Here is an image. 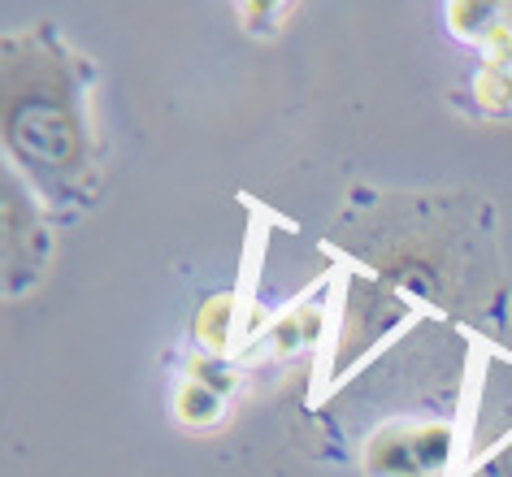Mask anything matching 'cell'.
<instances>
[{"mask_svg": "<svg viewBox=\"0 0 512 477\" xmlns=\"http://www.w3.org/2000/svg\"><path fill=\"white\" fill-rule=\"evenodd\" d=\"M96 70L48 22L5 40L0 131L9 165L40 200L92 204L100 196V126Z\"/></svg>", "mask_w": 512, "mask_h": 477, "instance_id": "obj_1", "label": "cell"}, {"mask_svg": "<svg viewBox=\"0 0 512 477\" xmlns=\"http://www.w3.org/2000/svg\"><path fill=\"white\" fill-rule=\"evenodd\" d=\"M57 256L53 209L40 204L31 183H18L14 170H5V295H31L48 278Z\"/></svg>", "mask_w": 512, "mask_h": 477, "instance_id": "obj_2", "label": "cell"}, {"mask_svg": "<svg viewBox=\"0 0 512 477\" xmlns=\"http://www.w3.org/2000/svg\"><path fill=\"white\" fill-rule=\"evenodd\" d=\"M456 456L452 421H387L365 438V477H443Z\"/></svg>", "mask_w": 512, "mask_h": 477, "instance_id": "obj_3", "label": "cell"}, {"mask_svg": "<svg viewBox=\"0 0 512 477\" xmlns=\"http://www.w3.org/2000/svg\"><path fill=\"white\" fill-rule=\"evenodd\" d=\"M404 321H408L404 295H395V287H387V282L356 278L348 313H343V330H339V373L361 365V356L374 352V347L387 339L391 330H400Z\"/></svg>", "mask_w": 512, "mask_h": 477, "instance_id": "obj_4", "label": "cell"}, {"mask_svg": "<svg viewBox=\"0 0 512 477\" xmlns=\"http://www.w3.org/2000/svg\"><path fill=\"white\" fill-rule=\"evenodd\" d=\"M326 330V291L317 287L313 295H304V300L287 304L283 313H278L270 326H265L261 339L248 343V356H270V360H296L304 352H313L317 339H322Z\"/></svg>", "mask_w": 512, "mask_h": 477, "instance_id": "obj_5", "label": "cell"}, {"mask_svg": "<svg viewBox=\"0 0 512 477\" xmlns=\"http://www.w3.org/2000/svg\"><path fill=\"white\" fill-rule=\"evenodd\" d=\"M443 22L460 44L486 53L512 40V0H452L443 9Z\"/></svg>", "mask_w": 512, "mask_h": 477, "instance_id": "obj_6", "label": "cell"}, {"mask_svg": "<svg viewBox=\"0 0 512 477\" xmlns=\"http://www.w3.org/2000/svg\"><path fill=\"white\" fill-rule=\"evenodd\" d=\"M191 334H196V347L204 356H222L226 360L243 339V330H239V295L235 291L209 295V300L196 308V317H191Z\"/></svg>", "mask_w": 512, "mask_h": 477, "instance_id": "obj_7", "label": "cell"}, {"mask_svg": "<svg viewBox=\"0 0 512 477\" xmlns=\"http://www.w3.org/2000/svg\"><path fill=\"white\" fill-rule=\"evenodd\" d=\"M473 105L491 118L512 113V40L482 53L478 74H473Z\"/></svg>", "mask_w": 512, "mask_h": 477, "instance_id": "obj_8", "label": "cell"}, {"mask_svg": "<svg viewBox=\"0 0 512 477\" xmlns=\"http://www.w3.org/2000/svg\"><path fill=\"white\" fill-rule=\"evenodd\" d=\"M226 408H230L226 395H217L191 378H183V386H178V395H174V417L183 421L187 430H213V425L226 417Z\"/></svg>", "mask_w": 512, "mask_h": 477, "instance_id": "obj_9", "label": "cell"}, {"mask_svg": "<svg viewBox=\"0 0 512 477\" xmlns=\"http://www.w3.org/2000/svg\"><path fill=\"white\" fill-rule=\"evenodd\" d=\"M187 378L191 382H200V386H209V391H217V395H235V386H239V373H235V365L230 360H222V356H204V352H191V360H187Z\"/></svg>", "mask_w": 512, "mask_h": 477, "instance_id": "obj_10", "label": "cell"}, {"mask_svg": "<svg viewBox=\"0 0 512 477\" xmlns=\"http://www.w3.org/2000/svg\"><path fill=\"white\" fill-rule=\"evenodd\" d=\"M504 477H512V443L504 447Z\"/></svg>", "mask_w": 512, "mask_h": 477, "instance_id": "obj_11", "label": "cell"}]
</instances>
